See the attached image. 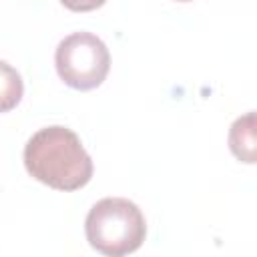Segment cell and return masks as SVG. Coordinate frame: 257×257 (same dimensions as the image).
I'll return each instance as SVG.
<instances>
[{
	"label": "cell",
	"mask_w": 257,
	"mask_h": 257,
	"mask_svg": "<svg viewBox=\"0 0 257 257\" xmlns=\"http://www.w3.org/2000/svg\"><path fill=\"white\" fill-rule=\"evenodd\" d=\"M24 167L40 183L56 191L82 189L92 177V161L76 133L66 126H46L24 147Z\"/></svg>",
	"instance_id": "1"
},
{
	"label": "cell",
	"mask_w": 257,
	"mask_h": 257,
	"mask_svg": "<svg viewBox=\"0 0 257 257\" xmlns=\"http://www.w3.org/2000/svg\"><path fill=\"white\" fill-rule=\"evenodd\" d=\"M84 231L92 249L108 257H122L143 245L147 223L133 201L106 197L88 211Z\"/></svg>",
	"instance_id": "2"
},
{
	"label": "cell",
	"mask_w": 257,
	"mask_h": 257,
	"mask_svg": "<svg viewBox=\"0 0 257 257\" xmlns=\"http://www.w3.org/2000/svg\"><path fill=\"white\" fill-rule=\"evenodd\" d=\"M54 64L64 84L76 90H92L106 78L110 54L98 36L90 32H74L56 46Z\"/></svg>",
	"instance_id": "3"
},
{
	"label": "cell",
	"mask_w": 257,
	"mask_h": 257,
	"mask_svg": "<svg viewBox=\"0 0 257 257\" xmlns=\"http://www.w3.org/2000/svg\"><path fill=\"white\" fill-rule=\"evenodd\" d=\"M229 149L231 153L243 161L253 165L257 161V137H255V112H247L239 116L229 131Z\"/></svg>",
	"instance_id": "4"
},
{
	"label": "cell",
	"mask_w": 257,
	"mask_h": 257,
	"mask_svg": "<svg viewBox=\"0 0 257 257\" xmlns=\"http://www.w3.org/2000/svg\"><path fill=\"white\" fill-rule=\"evenodd\" d=\"M22 92H24V84L16 68L0 60V112L12 110L20 102Z\"/></svg>",
	"instance_id": "5"
},
{
	"label": "cell",
	"mask_w": 257,
	"mask_h": 257,
	"mask_svg": "<svg viewBox=\"0 0 257 257\" xmlns=\"http://www.w3.org/2000/svg\"><path fill=\"white\" fill-rule=\"evenodd\" d=\"M60 2L72 12H90V10L100 8L106 0H60Z\"/></svg>",
	"instance_id": "6"
},
{
	"label": "cell",
	"mask_w": 257,
	"mask_h": 257,
	"mask_svg": "<svg viewBox=\"0 0 257 257\" xmlns=\"http://www.w3.org/2000/svg\"><path fill=\"white\" fill-rule=\"evenodd\" d=\"M179 2H189V0H179Z\"/></svg>",
	"instance_id": "7"
}]
</instances>
